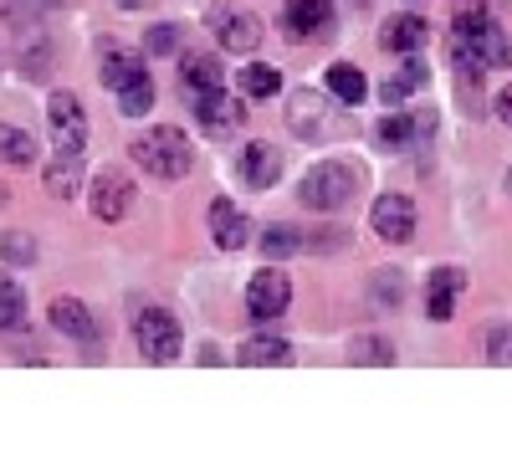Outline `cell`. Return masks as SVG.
<instances>
[{
    "mask_svg": "<svg viewBox=\"0 0 512 471\" xmlns=\"http://www.w3.org/2000/svg\"><path fill=\"white\" fill-rule=\"evenodd\" d=\"M128 154H134L139 169L154 175V180H185L190 164H195V149L175 123H159V128H149V134H139Z\"/></svg>",
    "mask_w": 512,
    "mask_h": 471,
    "instance_id": "cell-1",
    "label": "cell"
},
{
    "mask_svg": "<svg viewBox=\"0 0 512 471\" xmlns=\"http://www.w3.org/2000/svg\"><path fill=\"white\" fill-rule=\"evenodd\" d=\"M451 62L461 72H492L497 62H507V41L492 21L487 26H451Z\"/></svg>",
    "mask_w": 512,
    "mask_h": 471,
    "instance_id": "cell-2",
    "label": "cell"
},
{
    "mask_svg": "<svg viewBox=\"0 0 512 471\" xmlns=\"http://www.w3.org/2000/svg\"><path fill=\"white\" fill-rule=\"evenodd\" d=\"M303 205L308 210H344L354 195H359V180H354V169L349 164H338V159H323L308 169V180H303Z\"/></svg>",
    "mask_w": 512,
    "mask_h": 471,
    "instance_id": "cell-3",
    "label": "cell"
},
{
    "mask_svg": "<svg viewBox=\"0 0 512 471\" xmlns=\"http://www.w3.org/2000/svg\"><path fill=\"white\" fill-rule=\"evenodd\" d=\"M134 338H139V354L149 364H169L180 354V318L169 308H144L134 318Z\"/></svg>",
    "mask_w": 512,
    "mask_h": 471,
    "instance_id": "cell-4",
    "label": "cell"
},
{
    "mask_svg": "<svg viewBox=\"0 0 512 471\" xmlns=\"http://www.w3.org/2000/svg\"><path fill=\"white\" fill-rule=\"evenodd\" d=\"M190 98H195V118L205 128V139H231L236 128L246 123V103L226 98L221 88H205V93H190Z\"/></svg>",
    "mask_w": 512,
    "mask_h": 471,
    "instance_id": "cell-5",
    "label": "cell"
},
{
    "mask_svg": "<svg viewBox=\"0 0 512 471\" xmlns=\"http://www.w3.org/2000/svg\"><path fill=\"white\" fill-rule=\"evenodd\" d=\"M287 303H292V282L282 277V272H256L251 282H246V313L256 318V323H272V318H282L287 313Z\"/></svg>",
    "mask_w": 512,
    "mask_h": 471,
    "instance_id": "cell-6",
    "label": "cell"
},
{
    "mask_svg": "<svg viewBox=\"0 0 512 471\" xmlns=\"http://www.w3.org/2000/svg\"><path fill=\"white\" fill-rule=\"evenodd\" d=\"M47 128H52L57 149H82V144H88V113H82V98L77 93H52Z\"/></svg>",
    "mask_w": 512,
    "mask_h": 471,
    "instance_id": "cell-7",
    "label": "cell"
},
{
    "mask_svg": "<svg viewBox=\"0 0 512 471\" xmlns=\"http://www.w3.org/2000/svg\"><path fill=\"white\" fill-rule=\"evenodd\" d=\"M210 31H216L221 52H236V57H246V52L262 47V21H256L251 11H226V6H216V11H210Z\"/></svg>",
    "mask_w": 512,
    "mask_h": 471,
    "instance_id": "cell-8",
    "label": "cell"
},
{
    "mask_svg": "<svg viewBox=\"0 0 512 471\" xmlns=\"http://www.w3.org/2000/svg\"><path fill=\"white\" fill-rule=\"evenodd\" d=\"M369 221H374V236H384L390 246H405L415 236V205H410V195H379Z\"/></svg>",
    "mask_w": 512,
    "mask_h": 471,
    "instance_id": "cell-9",
    "label": "cell"
},
{
    "mask_svg": "<svg viewBox=\"0 0 512 471\" xmlns=\"http://www.w3.org/2000/svg\"><path fill=\"white\" fill-rule=\"evenodd\" d=\"M236 180H241V185H251V190L277 185V180H282V149H277V144H267V139L246 144V154L236 159Z\"/></svg>",
    "mask_w": 512,
    "mask_h": 471,
    "instance_id": "cell-10",
    "label": "cell"
},
{
    "mask_svg": "<svg viewBox=\"0 0 512 471\" xmlns=\"http://www.w3.org/2000/svg\"><path fill=\"white\" fill-rule=\"evenodd\" d=\"M282 26L297 41H313V36L333 31V0H282Z\"/></svg>",
    "mask_w": 512,
    "mask_h": 471,
    "instance_id": "cell-11",
    "label": "cell"
},
{
    "mask_svg": "<svg viewBox=\"0 0 512 471\" xmlns=\"http://www.w3.org/2000/svg\"><path fill=\"white\" fill-rule=\"evenodd\" d=\"M128 205H134V185H128L123 169H103L93 180V216L98 221H123Z\"/></svg>",
    "mask_w": 512,
    "mask_h": 471,
    "instance_id": "cell-12",
    "label": "cell"
},
{
    "mask_svg": "<svg viewBox=\"0 0 512 471\" xmlns=\"http://www.w3.org/2000/svg\"><path fill=\"white\" fill-rule=\"evenodd\" d=\"M210 236H216L221 251H241L251 241V216L236 210L231 200H216V205H210Z\"/></svg>",
    "mask_w": 512,
    "mask_h": 471,
    "instance_id": "cell-13",
    "label": "cell"
},
{
    "mask_svg": "<svg viewBox=\"0 0 512 471\" xmlns=\"http://www.w3.org/2000/svg\"><path fill=\"white\" fill-rule=\"evenodd\" d=\"M47 190L62 200L82 195V149H57V159L47 164Z\"/></svg>",
    "mask_w": 512,
    "mask_h": 471,
    "instance_id": "cell-14",
    "label": "cell"
},
{
    "mask_svg": "<svg viewBox=\"0 0 512 471\" xmlns=\"http://www.w3.org/2000/svg\"><path fill=\"white\" fill-rule=\"evenodd\" d=\"M47 318H52V328H57V333H67V338H93V333H98L93 313L82 308L77 297H57V303L47 308Z\"/></svg>",
    "mask_w": 512,
    "mask_h": 471,
    "instance_id": "cell-15",
    "label": "cell"
},
{
    "mask_svg": "<svg viewBox=\"0 0 512 471\" xmlns=\"http://www.w3.org/2000/svg\"><path fill=\"white\" fill-rule=\"evenodd\" d=\"M425 82H431V67H425L420 57H410V62H405V67H400V72H395V77L379 88V98L390 103V108H400L410 93H420V88H425Z\"/></svg>",
    "mask_w": 512,
    "mask_h": 471,
    "instance_id": "cell-16",
    "label": "cell"
},
{
    "mask_svg": "<svg viewBox=\"0 0 512 471\" xmlns=\"http://www.w3.org/2000/svg\"><path fill=\"white\" fill-rule=\"evenodd\" d=\"M425 31H431V26H425L420 16H390V21H384V31H379V41L390 52H420L425 47Z\"/></svg>",
    "mask_w": 512,
    "mask_h": 471,
    "instance_id": "cell-17",
    "label": "cell"
},
{
    "mask_svg": "<svg viewBox=\"0 0 512 471\" xmlns=\"http://www.w3.org/2000/svg\"><path fill=\"white\" fill-rule=\"evenodd\" d=\"M287 359H292L287 338H272V333H262V338H246L241 354H236V364H251V369H272V364H287Z\"/></svg>",
    "mask_w": 512,
    "mask_h": 471,
    "instance_id": "cell-18",
    "label": "cell"
},
{
    "mask_svg": "<svg viewBox=\"0 0 512 471\" xmlns=\"http://www.w3.org/2000/svg\"><path fill=\"white\" fill-rule=\"evenodd\" d=\"M425 128H431V118H410V113H390V118H384L379 128H374V139L379 144H390V149H410V139L415 134H425Z\"/></svg>",
    "mask_w": 512,
    "mask_h": 471,
    "instance_id": "cell-19",
    "label": "cell"
},
{
    "mask_svg": "<svg viewBox=\"0 0 512 471\" xmlns=\"http://www.w3.org/2000/svg\"><path fill=\"white\" fill-rule=\"evenodd\" d=\"M139 77H149L139 52H108V57H103V88H108V93L128 88V82H139Z\"/></svg>",
    "mask_w": 512,
    "mask_h": 471,
    "instance_id": "cell-20",
    "label": "cell"
},
{
    "mask_svg": "<svg viewBox=\"0 0 512 471\" xmlns=\"http://www.w3.org/2000/svg\"><path fill=\"white\" fill-rule=\"evenodd\" d=\"M328 88H333V98H338V103H349V108H354V103H364V93H369L354 62H333V67H328Z\"/></svg>",
    "mask_w": 512,
    "mask_h": 471,
    "instance_id": "cell-21",
    "label": "cell"
},
{
    "mask_svg": "<svg viewBox=\"0 0 512 471\" xmlns=\"http://www.w3.org/2000/svg\"><path fill=\"white\" fill-rule=\"evenodd\" d=\"M185 88H190V93L221 88V62L205 57V52H185Z\"/></svg>",
    "mask_w": 512,
    "mask_h": 471,
    "instance_id": "cell-22",
    "label": "cell"
},
{
    "mask_svg": "<svg viewBox=\"0 0 512 471\" xmlns=\"http://www.w3.org/2000/svg\"><path fill=\"white\" fill-rule=\"evenodd\" d=\"M349 364H374V369H390V364H395V344H390V338H374V333H364V338H354V344H349Z\"/></svg>",
    "mask_w": 512,
    "mask_h": 471,
    "instance_id": "cell-23",
    "label": "cell"
},
{
    "mask_svg": "<svg viewBox=\"0 0 512 471\" xmlns=\"http://www.w3.org/2000/svg\"><path fill=\"white\" fill-rule=\"evenodd\" d=\"M282 88V77H277V67H267V62H251L246 72H241V98H272Z\"/></svg>",
    "mask_w": 512,
    "mask_h": 471,
    "instance_id": "cell-24",
    "label": "cell"
},
{
    "mask_svg": "<svg viewBox=\"0 0 512 471\" xmlns=\"http://www.w3.org/2000/svg\"><path fill=\"white\" fill-rule=\"evenodd\" d=\"M113 98H118V113H123V118H144L149 103H154V82L139 77V82H128V88H118Z\"/></svg>",
    "mask_w": 512,
    "mask_h": 471,
    "instance_id": "cell-25",
    "label": "cell"
},
{
    "mask_svg": "<svg viewBox=\"0 0 512 471\" xmlns=\"http://www.w3.org/2000/svg\"><path fill=\"white\" fill-rule=\"evenodd\" d=\"M0 159H6V164H16V169H26V164L36 159V144L21 134V128L0 123Z\"/></svg>",
    "mask_w": 512,
    "mask_h": 471,
    "instance_id": "cell-26",
    "label": "cell"
},
{
    "mask_svg": "<svg viewBox=\"0 0 512 471\" xmlns=\"http://www.w3.org/2000/svg\"><path fill=\"white\" fill-rule=\"evenodd\" d=\"M292 251H303V231H297V226H272L262 236V256H267V262H282V256H292Z\"/></svg>",
    "mask_w": 512,
    "mask_h": 471,
    "instance_id": "cell-27",
    "label": "cell"
},
{
    "mask_svg": "<svg viewBox=\"0 0 512 471\" xmlns=\"http://www.w3.org/2000/svg\"><path fill=\"white\" fill-rule=\"evenodd\" d=\"M21 323H26V292L11 277H0V328H21Z\"/></svg>",
    "mask_w": 512,
    "mask_h": 471,
    "instance_id": "cell-28",
    "label": "cell"
},
{
    "mask_svg": "<svg viewBox=\"0 0 512 471\" xmlns=\"http://www.w3.org/2000/svg\"><path fill=\"white\" fill-rule=\"evenodd\" d=\"M144 47H149L154 57H164V52H175V47H180V26H175V21H159V26H149V36H144Z\"/></svg>",
    "mask_w": 512,
    "mask_h": 471,
    "instance_id": "cell-29",
    "label": "cell"
},
{
    "mask_svg": "<svg viewBox=\"0 0 512 471\" xmlns=\"http://www.w3.org/2000/svg\"><path fill=\"white\" fill-rule=\"evenodd\" d=\"M456 297H461V292H431V287H425V313H431L436 323H446V318L456 313Z\"/></svg>",
    "mask_w": 512,
    "mask_h": 471,
    "instance_id": "cell-30",
    "label": "cell"
},
{
    "mask_svg": "<svg viewBox=\"0 0 512 471\" xmlns=\"http://www.w3.org/2000/svg\"><path fill=\"white\" fill-rule=\"evenodd\" d=\"M487 359L492 364H512V328H492L487 333Z\"/></svg>",
    "mask_w": 512,
    "mask_h": 471,
    "instance_id": "cell-31",
    "label": "cell"
},
{
    "mask_svg": "<svg viewBox=\"0 0 512 471\" xmlns=\"http://www.w3.org/2000/svg\"><path fill=\"white\" fill-rule=\"evenodd\" d=\"M0 256H11V262H31L36 246H31V236H26V231H11L6 241H0Z\"/></svg>",
    "mask_w": 512,
    "mask_h": 471,
    "instance_id": "cell-32",
    "label": "cell"
},
{
    "mask_svg": "<svg viewBox=\"0 0 512 471\" xmlns=\"http://www.w3.org/2000/svg\"><path fill=\"white\" fill-rule=\"evenodd\" d=\"M466 287V277L456 272V267H441V272H431V292H461Z\"/></svg>",
    "mask_w": 512,
    "mask_h": 471,
    "instance_id": "cell-33",
    "label": "cell"
},
{
    "mask_svg": "<svg viewBox=\"0 0 512 471\" xmlns=\"http://www.w3.org/2000/svg\"><path fill=\"white\" fill-rule=\"evenodd\" d=\"M492 113H497V118H502V123L512 128V82H507V88L497 93V103H492Z\"/></svg>",
    "mask_w": 512,
    "mask_h": 471,
    "instance_id": "cell-34",
    "label": "cell"
},
{
    "mask_svg": "<svg viewBox=\"0 0 512 471\" xmlns=\"http://www.w3.org/2000/svg\"><path fill=\"white\" fill-rule=\"evenodd\" d=\"M113 6H123V11H139V6H144V0H113Z\"/></svg>",
    "mask_w": 512,
    "mask_h": 471,
    "instance_id": "cell-35",
    "label": "cell"
},
{
    "mask_svg": "<svg viewBox=\"0 0 512 471\" xmlns=\"http://www.w3.org/2000/svg\"><path fill=\"white\" fill-rule=\"evenodd\" d=\"M6 200H11V190H6V185H0V205H6Z\"/></svg>",
    "mask_w": 512,
    "mask_h": 471,
    "instance_id": "cell-36",
    "label": "cell"
},
{
    "mask_svg": "<svg viewBox=\"0 0 512 471\" xmlns=\"http://www.w3.org/2000/svg\"><path fill=\"white\" fill-rule=\"evenodd\" d=\"M507 195H512V169H507Z\"/></svg>",
    "mask_w": 512,
    "mask_h": 471,
    "instance_id": "cell-37",
    "label": "cell"
},
{
    "mask_svg": "<svg viewBox=\"0 0 512 471\" xmlns=\"http://www.w3.org/2000/svg\"><path fill=\"white\" fill-rule=\"evenodd\" d=\"M354 6H369V0H354Z\"/></svg>",
    "mask_w": 512,
    "mask_h": 471,
    "instance_id": "cell-38",
    "label": "cell"
},
{
    "mask_svg": "<svg viewBox=\"0 0 512 471\" xmlns=\"http://www.w3.org/2000/svg\"><path fill=\"white\" fill-rule=\"evenodd\" d=\"M507 6H512V0H507Z\"/></svg>",
    "mask_w": 512,
    "mask_h": 471,
    "instance_id": "cell-39",
    "label": "cell"
}]
</instances>
